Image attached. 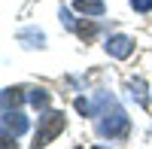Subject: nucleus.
Returning a JSON list of instances; mask_svg holds the SVG:
<instances>
[{
  "label": "nucleus",
  "instance_id": "f257e3e1",
  "mask_svg": "<svg viewBox=\"0 0 152 149\" xmlns=\"http://www.w3.org/2000/svg\"><path fill=\"white\" fill-rule=\"evenodd\" d=\"M91 116H100L97 122V131L104 134V137H128V131H131V122L128 116H125V110L116 104V97L113 94H97V101L91 104Z\"/></svg>",
  "mask_w": 152,
  "mask_h": 149
},
{
  "label": "nucleus",
  "instance_id": "f03ea898",
  "mask_svg": "<svg viewBox=\"0 0 152 149\" xmlns=\"http://www.w3.org/2000/svg\"><path fill=\"white\" fill-rule=\"evenodd\" d=\"M61 131H64V116H61L58 110H49V113L40 119V128H37V146L52 143Z\"/></svg>",
  "mask_w": 152,
  "mask_h": 149
},
{
  "label": "nucleus",
  "instance_id": "0eeeda50",
  "mask_svg": "<svg viewBox=\"0 0 152 149\" xmlns=\"http://www.w3.org/2000/svg\"><path fill=\"white\" fill-rule=\"evenodd\" d=\"M21 97H24L21 88H3V110H9V107L15 110V107L21 104Z\"/></svg>",
  "mask_w": 152,
  "mask_h": 149
},
{
  "label": "nucleus",
  "instance_id": "1a4fd4ad",
  "mask_svg": "<svg viewBox=\"0 0 152 149\" xmlns=\"http://www.w3.org/2000/svg\"><path fill=\"white\" fill-rule=\"evenodd\" d=\"M131 6H134L137 12H149V9H152V0H131Z\"/></svg>",
  "mask_w": 152,
  "mask_h": 149
},
{
  "label": "nucleus",
  "instance_id": "20e7f679",
  "mask_svg": "<svg viewBox=\"0 0 152 149\" xmlns=\"http://www.w3.org/2000/svg\"><path fill=\"white\" fill-rule=\"evenodd\" d=\"M107 52L113 58H128L134 52V40L131 37H125V34H116V37H110L107 40Z\"/></svg>",
  "mask_w": 152,
  "mask_h": 149
},
{
  "label": "nucleus",
  "instance_id": "6e6552de",
  "mask_svg": "<svg viewBox=\"0 0 152 149\" xmlns=\"http://www.w3.org/2000/svg\"><path fill=\"white\" fill-rule=\"evenodd\" d=\"M28 101H31L34 107H46V104H49V91H46V88H34V91L28 94Z\"/></svg>",
  "mask_w": 152,
  "mask_h": 149
},
{
  "label": "nucleus",
  "instance_id": "39448f33",
  "mask_svg": "<svg viewBox=\"0 0 152 149\" xmlns=\"http://www.w3.org/2000/svg\"><path fill=\"white\" fill-rule=\"evenodd\" d=\"M73 9H76V12H82V15H94V18L107 12L104 0H76V3H73Z\"/></svg>",
  "mask_w": 152,
  "mask_h": 149
},
{
  "label": "nucleus",
  "instance_id": "7ed1b4c3",
  "mask_svg": "<svg viewBox=\"0 0 152 149\" xmlns=\"http://www.w3.org/2000/svg\"><path fill=\"white\" fill-rule=\"evenodd\" d=\"M28 131V116L18 110H3V146H15V137Z\"/></svg>",
  "mask_w": 152,
  "mask_h": 149
},
{
  "label": "nucleus",
  "instance_id": "423d86ee",
  "mask_svg": "<svg viewBox=\"0 0 152 149\" xmlns=\"http://www.w3.org/2000/svg\"><path fill=\"white\" fill-rule=\"evenodd\" d=\"M128 88H131V97H137V104H140V107L149 104V94H146V82H143V79H134Z\"/></svg>",
  "mask_w": 152,
  "mask_h": 149
}]
</instances>
